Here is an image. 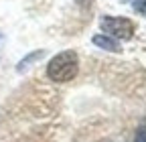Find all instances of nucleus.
I'll list each match as a JSON object with an SVG mask.
<instances>
[{"label":"nucleus","instance_id":"nucleus-6","mask_svg":"<svg viewBox=\"0 0 146 142\" xmlns=\"http://www.w3.org/2000/svg\"><path fill=\"white\" fill-rule=\"evenodd\" d=\"M134 8L142 14H146V0H134Z\"/></svg>","mask_w":146,"mask_h":142},{"label":"nucleus","instance_id":"nucleus-4","mask_svg":"<svg viewBox=\"0 0 146 142\" xmlns=\"http://www.w3.org/2000/svg\"><path fill=\"white\" fill-rule=\"evenodd\" d=\"M45 55V51H35L33 55H29L27 59H23L21 63H18V71H25V69H29V63H33L35 59H41Z\"/></svg>","mask_w":146,"mask_h":142},{"label":"nucleus","instance_id":"nucleus-2","mask_svg":"<svg viewBox=\"0 0 146 142\" xmlns=\"http://www.w3.org/2000/svg\"><path fill=\"white\" fill-rule=\"evenodd\" d=\"M100 25L112 39H120V41L132 39V35L136 31V27L130 19H118V16H104Z\"/></svg>","mask_w":146,"mask_h":142},{"label":"nucleus","instance_id":"nucleus-1","mask_svg":"<svg viewBox=\"0 0 146 142\" xmlns=\"http://www.w3.org/2000/svg\"><path fill=\"white\" fill-rule=\"evenodd\" d=\"M77 69H79L77 55L73 51H63L49 61L47 75H49V79L57 81V83H65V81H71L77 75Z\"/></svg>","mask_w":146,"mask_h":142},{"label":"nucleus","instance_id":"nucleus-3","mask_svg":"<svg viewBox=\"0 0 146 142\" xmlns=\"http://www.w3.org/2000/svg\"><path fill=\"white\" fill-rule=\"evenodd\" d=\"M94 45H98L100 49H106V51H112V53H120L122 47L116 39L108 37V35H96L94 37Z\"/></svg>","mask_w":146,"mask_h":142},{"label":"nucleus","instance_id":"nucleus-5","mask_svg":"<svg viewBox=\"0 0 146 142\" xmlns=\"http://www.w3.org/2000/svg\"><path fill=\"white\" fill-rule=\"evenodd\" d=\"M134 142H146V124L136 128V134H134Z\"/></svg>","mask_w":146,"mask_h":142}]
</instances>
